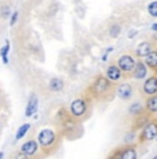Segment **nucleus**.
<instances>
[{
  "label": "nucleus",
  "mask_w": 157,
  "mask_h": 159,
  "mask_svg": "<svg viewBox=\"0 0 157 159\" xmlns=\"http://www.w3.org/2000/svg\"><path fill=\"white\" fill-rule=\"evenodd\" d=\"M36 10V20L48 40H63V15L65 7L61 0H44Z\"/></svg>",
  "instance_id": "obj_1"
},
{
  "label": "nucleus",
  "mask_w": 157,
  "mask_h": 159,
  "mask_svg": "<svg viewBox=\"0 0 157 159\" xmlns=\"http://www.w3.org/2000/svg\"><path fill=\"white\" fill-rule=\"evenodd\" d=\"M155 73H156V75H157V69H156V71H155Z\"/></svg>",
  "instance_id": "obj_30"
},
{
  "label": "nucleus",
  "mask_w": 157,
  "mask_h": 159,
  "mask_svg": "<svg viewBox=\"0 0 157 159\" xmlns=\"http://www.w3.org/2000/svg\"><path fill=\"white\" fill-rule=\"evenodd\" d=\"M84 91L95 104H109L116 98V84L110 82L104 73H96Z\"/></svg>",
  "instance_id": "obj_6"
},
{
  "label": "nucleus",
  "mask_w": 157,
  "mask_h": 159,
  "mask_svg": "<svg viewBox=\"0 0 157 159\" xmlns=\"http://www.w3.org/2000/svg\"><path fill=\"white\" fill-rule=\"evenodd\" d=\"M53 127L62 136L66 141H77L84 136V123L77 120L73 115L69 112L68 107L62 105L57 109L53 118Z\"/></svg>",
  "instance_id": "obj_3"
},
{
  "label": "nucleus",
  "mask_w": 157,
  "mask_h": 159,
  "mask_svg": "<svg viewBox=\"0 0 157 159\" xmlns=\"http://www.w3.org/2000/svg\"><path fill=\"white\" fill-rule=\"evenodd\" d=\"M157 137V115H153L149 120L146 122L142 129L137 134V145L138 148H143L147 144L153 143Z\"/></svg>",
  "instance_id": "obj_11"
},
{
  "label": "nucleus",
  "mask_w": 157,
  "mask_h": 159,
  "mask_svg": "<svg viewBox=\"0 0 157 159\" xmlns=\"http://www.w3.org/2000/svg\"><path fill=\"white\" fill-rule=\"evenodd\" d=\"M83 64V58H81L73 48L70 50H63L58 54V60H57V71L62 73L66 78L74 79L80 73V66Z\"/></svg>",
  "instance_id": "obj_9"
},
{
  "label": "nucleus",
  "mask_w": 157,
  "mask_h": 159,
  "mask_svg": "<svg viewBox=\"0 0 157 159\" xmlns=\"http://www.w3.org/2000/svg\"><path fill=\"white\" fill-rule=\"evenodd\" d=\"M8 50H10V44H8V42H7L4 47L2 48V51H0V54H2V58H3V62H4V64H7V62H8V58H7Z\"/></svg>",
  "instance_id": "obj_27"
},
{
  "label": "nucleus",
  "mask_w": 157,
  "mask_h": 159,
  "mask_svg": "<svg viewBox=\"0 0 157 159\" xmlns=\"http://www.w3.org/2000/svg\"><path fill=\"white\" fill-rule=\"evenodd\" d=\"M142 60H143V62L146 64V66L149 68L150 72H155L157 69V47L153 48V50L150 51L146 57L142 58Z\"/></svg>",
  "instance_id": "obj_24"
},
{
  "label": "nucleus",
  "mask_w": 157,
  "mask_h": 159,
  "mask_svg": "<svg viewBox=\"0 0 157 159\" xmlns=\"http://www.w3.org/2000/svg\"><path fill=\"white\" fill-rule=\"evenodd\" d=\"M32 89L33 93L40 94L44 98H51V97L59 96L65 91L66 82L65 76L62 75H54L48 73L43 69H33L32 73Z\"/></svg>",
  "instance_id": "obj_2"
},
{
  "label": "nucleus",
  "mask_w": 157,
  "mask_h": 159,
  "mask_svg": "<svg viewBox=\"0 0 157 159\" xmlns=\"http://www.w3.org/2000/svg\"><path fill=\"white\" fill-rule=\"evenodd\" d=\"M37 108H39V96L36 93H32L28 100V105H26V109H25V116H32L33 114H36Z\"/></svg>",
  "instance_id": "obj_23"
},
{
  "label": "nucleus",
  "mask_w": 157,
  "mask_h": 159,
  "mask_svg": "<svg viewBox=\"0 0 157 159\" xmlns=\"http://www.w3.org/2000/svg\"><path fill=\"white\" fill-rule=\"evenodd\" d=\"M104 75L106 76L108 79H109L110 82H113L114 84H117L119 82H121V80H124L125 78V75L123 73L121 69L117 66V64L114 62V61H112V62H109L106 65V68H105V71H104Z\"/></svg>",
  "instance_id": "obj_18"
},
{
  "label": "nucleus",
  "mask_w": 157,
  "mask_h": 159,
  "mask_svg": "<svg viewBox=\"0 0 157 159\" xmlns=\"http://www.w3.org/2000/svg\"><path fill=\"white\" fill-rule=\"evenodd\" d=\"M31 126L32 125L31 123H23L22 126L18 129V131H17V134H15V140L18 141V140H21L22 137H25L26 136V133L29 131V129H31Z\"/></svg>",
  "instance_id": "obj_25"
},
{
  "label": "nucleus",
  "mask_w": 157,
  "mask_h": 159,
  "mask_svg": "<svg viewBox=\"0 0 157 159\" xmlns=\"http://www.w3.org/2000/svg\"><path fill=\"white\" fill-rule=\"evenodd\" d=\"M18 42H19V53L26 60H32L36 62L46 61V53H44V46L40 39V35L31 25L22 24Z\"/></svg>",
  "instance_id": "obj_4"
},
{
  "label": "nucleus",
  "mask_w": 157,
  "mask_h": 159,
  "mask_svg": "<svg viewBox=\"0 0 157 159\" xmlns=\"http://www.w3.org/2000/svg\"><path fill=\"white\" fill-rule=\"evenodd\" d=\"M128 25H131L128 18L125 15L114 11L106 20H104L101 24H98L91 30V33L95 40L106 44V43H110V42L117 40Z\"/></svg>",
  "instance_id": "obj_5"
},
{
  "label": "nucleus",
  "mask_w": 157,
  "mask_h": 159,
  "mask_svg": "<svg viewBox=\"0 0 157 159\" xmlns=\"http://www.w3.org/2000/svg\"><path fill=\"white\" fill-rule=\"evenodd\" d=\"M138 157H139V148L137 143H123L106 155L108 159H138Z\"/></svg>",
  "instance_id": "obj_13"
},
{
  "label": "nucleus",
  "mask_w": 157,
  "mask_h": 159,
  "mask_svg": "<svg viewBox=\"0 0 157 159\" xmlns=\"http://www.w3.org/2000/svg\"><path fill=\"white\" fill-rule=\"evenodd\" d=\"M157 44H156V39L155 38H150V39H146V40H142L139 42L134 48H131V51L135 54L137 58H143L146 57L153 48H156Z\"/></svg>",
  "instance_id": "obj_17"
},
{
  "label": "nucleus",
  "mask_w": 157,
  "mask_h": 159,
  "mask_svg": "<svg viewBox=\"0 0 157 159\" xmlns=\"http://www.w3.org/2000/svg\"><path fill=\"white\" fill-rule=\"evenodd\" d=\"M95 102L92 101V98L83 90V93L78 94L77 97H74L68 105V109L77 120L86 123L90 118L92 116V111H94Z\"/></svg>",
  "instance_id": "obj_10"
},
{
  "label": "nucleus",
  "mask_w": 157,
  "mask_h": 159,
  "mask_svg": "<svg viewBox=\"0 0 157 159\" xmlns=\"http://www.w3.org/2000/svg\"><path fill=\"white\" fill-rule=\"evenodd\" d=\"M139 94V87L137 84V80L132 79H124L116 84V97L124 102H131Z\"/></svg>",
  "instance_id": "obj_12"
},
{
  "label": "nucleus",
  "mask_w": 157,
  "mask_h": 159,
  "mask_svg": "<svg viewBox=\"0 0 157 159\" xmlns=\"http://www.w3.org/2000/svg\"><path fill=\"white\" fill-rule=\"evenodd\" d=\"M137 61H138V58L135 57V54L132 53L131 50H127V51H124V53L120 54V56L114 60V62H116L117 66L123 71V73L125 75V78L129 79V75H131V72H132V69H134Z\"/></svg>",
  "instance_id": "obj_14"
},
{
  "label": "nucleus",
  "mask_w": 157,
  "mask_h": 159,
  "mask_svg": "<svg viewBox=\"0 0 157 159\" xmlns=\"http://www.w3.org/2000/svg\"><path fill=\"white\" fill-rule=\"evenodd\" d=\"M69 2L72 3V8L77 20H84L87 14V4L84 3V0H69Z\"/></svg>",
  "instance_id": "obj_21"
},
{
  "label": "nucleus",
  "mask_w": 157,
  "mask_h": 159,
  "mask_svg": "<svg viewBox=\"0 0 157 159\" xmlns=\"http://www.w3.org/2000/svg\"><path fill=\"white\" fill-rule=\"evenodd\" d=\"M155 39H156V44H157V38H155Z\"/></svg>",
  "instance_id": "obj_29"
},
{
  "label": "nucleus",
  "mask_w": 157,
  "mask_h": 159,
  "mask_svg": "<svg viewBox=\"0 0 157 159\" xmlns=\"http://www.w3.org/2000/svg\"><path fill=\"white\" fill-rule=\"evenodd\" d=\"M149 72H150L149 68H147L146 64L143 62V60L138 58L137 64H135V66H134V69H132L131 75H129V79L137 80V82H142L147 75H149Z\"/></svg>",
  "instance_id": "obj_20"
},
{
  "label": "nucleus",
  "mask_w": 157,
  "mask_h": 159,
  "mask_svg": "<svg viewBox=\"0 0 157 159\" xmlns=\"http://www.w3.org/2000/svg\"><path fill=\"white\" fill-rule=\"evenodd\" d=\"M143 108L150 115H157V94L143 98Z\"/></svg>",
  "instance_id": "obj_22"
},
{
  "label": "nucleus",
  "mask_w": 157,
  "mask_h": 159,
  "mask_svg": "<svg viewBox=\"0 0 157 159\" xmlns=\"http://www.w3.org/2000/svg\"><path fill=\"white\" fill-rule=\"evenodd\" d=\"M36 140L39 143V148H40V158H48L54 157L59 152L62 148V144L65 140L53 126L43 127L39 130Z\"/></svg>",
  "instance_id": "obj_7"
},
{
  "label": "nucleus",
  "mask_w": 157,
  "mask_h": 159,
  "mask_svg": "<svg viewBox=\"0 0 157 159\" xmlns=\"http://www.w3.org/2000/svg\"><path fill=\"white\" fill-rule=\"evenodd\" d=\"M153 115H150L147 111H145V108L142 109L141 112H138V114H135L134 116H131V123H129V130L135 131V133H138L142 127L146 125V122L149 120L150 118H152Z\"/></svg>",
  "instance_id": "obj_19"
},
{
  "label": "nucleus",
  "mask_w": 157,
  "mask_h": 159,
  "mask_svg": "<svg viewBox=\"0 0 157 159\" xmlns=\"http://www.w3.org/2000/svg\"><path fill=\"white\" fill-rule=\"evenodd\" d=\"M153 94H157V75L155 72H152V75H147L139 86V96L142 98H146Z\"/></svg>",
  "instance_id": "obj_15"
},
{
  "label": "nucleus",
  "mask_w": 157,
  "mask_h": 159,
  "mask_svg": "<svg viewBox=\"0 0 157 159\" xmlns=\"http://www.w3.org/2000/svg\"><path fill=\"white\" fill-rule=\"evenodd\" d=\"M95 39L91 30L86 29L80 24V20L74 18L73 21V50L81 58H87L92 54L95 46Z\"/></svg>",
  "instance_id": "obj_8"
},
{
  "label": "nucleus",
  "mask_w": 157,
  "mask_h": 159,
  "mask_svg": "<svg viewBox=\"0 0 157 159\" xmlns=\"http://www.w3.org/2000/svg\"><path fill=\"white\" fill-rule=\"evenodd\" d=\"M146 10H147V14H149L150 17L157 18V0H153V2H150L149 4H147Z\"/></svg>",
  "instance_id": "obj_26"
},
{
  "label": "nucleus",
  "mask_w": 157,
  "mask_h": 159,
  "mask_svg": "<svg viewBox=\"0 0 157 159\" xmlns=\"http://www.w3.org/2000/svg\"><path fill=\"white\" fill-rule=\"evenodd\" d=\"M19 154L23 158H40V148H39V143L35 139H29L21 145Z\"/></svg>",
  "instance_id": "obj_16"
},
{
  "label": "nucleus",
  "mask_w": 157,
  "mask_h": 159,
  "mask_svg": "<svg viewBox=\"0 0 157 159\" xmlns=\"http://www.w3.org/2000/svg\"><path fill=\"white\" fill-rule=\"evenodd\" d=\"M29 2V4H28V7H29V10H35V8H37L39 6H41L44 3V0H28Z\"/></svg>",
  "instance_id": "obj_28"
}]
</instances>
